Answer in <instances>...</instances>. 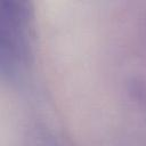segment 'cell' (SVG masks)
<instances>
[{
    "instance_id": "cell-1",
    "label": "cell",
    "mask_w": 146,
    "mask_h": 146,
    "mask_svg": "<svg viewBox=\"0 0 146 146\" xmlns=\"http://www.w3.org/2000/svg\"><path fill=\"white\" fill-rule=\"evenodd\" d=\"M30 55V17L25 2L5 1L0 9V64L3 74H16Z\"/></svg>"
}]
</instances>
